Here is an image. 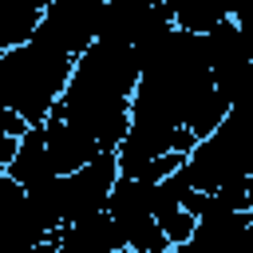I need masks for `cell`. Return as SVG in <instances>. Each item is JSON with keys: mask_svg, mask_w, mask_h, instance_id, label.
Returning <instances> with one entry per match:
<instances>
[{"mask_svg": "<svg viewBox=\"0 0 253 253\" xmlns=\"http://www.w3.org/2000/svg\"><path fill=\"white\" fill-rule=\"evenodd\" d=\"M75 55L43 40L40 32L24 47L0 51V107L20 111L32 126H43L51 111L59 107L71 75H75Z\"/></svg>", "mask_w": 253, "mask_h": 253, "instance_id": "6da1fadb", "label": "cell"}, {"mask_svg": "<svg viewBox=\"0 0 253 253\" xmlns=\"http://www.w3.org/2000/svg\"><path fill=\"white\" fill-rule=\"evenodd\" d=\"M119 178H123V170H119V154H115V150H103V154H99L95 162H87L83 170L63 174V178H59L63 225H75V221H83V217L103 213Z\"/></svg>", "mask_w": 253, "mask_h": 253, "instance_id": "7a4b0ae2", "label": "cell"}, {"mask_svg": "<svg viewBox=\"0 0 253 253\" xmlns=\"http://www.w3.org/2000/svg\"><path fill=\"white\" fill-rule=\"evenodd\" d=\"M43 134H47V154H51L55 174H75V170H83L87 162H95L103 154L99 138L87 126H79L63 115H51L43 123Z\"/></svg>", "mask_w": 253, "mask_h": 253, "instance_id": "3957f363", "label": "cell"}, {"mask_svg": "<svg viewBox=\"0 0 253 253\" xmlns=\"http://www.w3.org/2000/svg\"><path fill=\"white\" fill-rule=\"evenodd\" d=\"M249 229H253V213L249 210H229L221 206L213 194L198 217V241L210 249V253H237L245 241H249Z\"/></svg>", "mask_w": 253, "mask_h": 253, "instance_id": "277c9868", "label": "cell"}, {"mask_svg": "<svg viewBox=\"0 0 253 253\" xmlns=\"http://www.w3.org/2000/svg\"><path fill=\"white\" fill-rule=\"evenodd\" d=\"M47 4L51 0H0V51L24 47L40 32Z\"/></svg>", "mask_w": 253, "mask_h": 253, "instance_id": "5b68a950", "label": "cell"}, {"mask_svg": "<svg viewBox=\"0 0 253 253\" xmlns=\"http://www.w3.org/2000/svg\"><path fill=\"white\" fill-rule=\"evenodd\" d=\"M174 24L194 36H210L217 24L233 20V0H174Z\"/></svg>", "mask_w": 253, "mask_h": 253, "instance_id": "8992f818", "label": "cell"}, {"mask_svg": "<svg viewBox=\"0 0 253 253\" xmlns=\"http://www.w3.org/2000/svg\"><path fill=\"white\" fill-rule=\"evenodd\" d=\"M158 225L166 229V237H170V245H182V241H194V233H198V217H194L190 210H178V213H170V217H162Z\"/></svg>", "mask_w": 253, "mask_h": 253, "instance_id": "52a82bcc", "label": "cell"}, {"mask_svg": "<svg viewBox=\"0 0 253 253\" xmlns=\"http://www.w3.org/2000/svg\"><path fill=\"white\" fill-rule=\"evenodd\" d=\"M32 130V123L20 115V111H12V107H0V134H12V138H24Z\"/></svg>", "mask_w": 253, "mask_h": 253, "instance_id": "ba28073f", "label": "cell"}, {"mask_svg": "<svg viewBox=\"0 0 253 253\" xmlns=\"http://www.w3.org/2000/svg\"><path fill=\"white\" fill-rule=\"evenodd\" d=\"M166 253H210V249H206V245H202V241L194 237V241H182V245H170Z\"/></svg>", "mask_w": 253, "mask_h": 253, "instance_id": "9c48e42d", "label": "cell"}, {"mask_svg": "<svg viewBox=\"0 0 253 253\" xmlns=\"http://www.w3.org/2000/svg\"><path fill=\"white\" fill-rule=\"evenodd\" d=\"M146 4H158V8H166V4H174V0H146Z\"/></svg>", "mask_w": 253, "mask_h": 253, "instance_id": "30bf717a", "label": "cell"}]
</instances>
